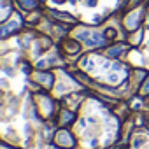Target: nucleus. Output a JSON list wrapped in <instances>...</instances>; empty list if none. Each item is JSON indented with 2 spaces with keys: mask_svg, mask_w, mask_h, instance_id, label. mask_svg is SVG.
<instances>
[{
  "mask_svg": "<svg viewBox=\"0 0 149 149\" xmlns=\"http://www.w3.org/2000/svg\"><path fill=\"white\" fill-rule=\"evenodd\" d=\"M77 37L81 39V40H84L86 42V46H102L104 44V37L98 33V32H90V30H81L79 33H77Z\"/></svg>",
  "mask_w": 149,
  "mask_h": 149,
  "instance_id": "nucleus-1",
  "label": "nucleus"
},
{
  "mask_svg": "<svg viewBox=\"0 0 149 149\" xmlns=\"http://www.w3.org/2000/svg\"><path fill=\"white\" fill-rule=\"evenodd\" d=\"M140 16H142V9H137V11H133L132 14H128V16H126V19H125L126 28H128V30H135V28L139 26Z\"/></svg>",
  "mask_w": 149,
  "mask_h": 149,
  "instance_id": "nucleus-2",
  "label": "nucleus"
},
{
  "mask_svg": "<svg viewBox=\"0 0 149 149\" xmlns=\"http://www.w3.org/2000/svg\"><path fill=\"white\" fill-rule=\"evenodd\" d=\"M58 140H60L63 146H70V144H72V139H70V137H68V133H65V132L58 135Z\"/></svg>",
  "mask_w": 149,
  "mask_h": 149,
  "instance_id": "nucleus-3",
  "label": "nucleus"
},
{
  "mask_svg": "<svg viewBox=\"0 0 149 149\" xmlns=\"http://www.w3.org/2000/svg\"><path fill=\"white\" fill-rule=\"evenodd\" d=\"M121 49H123L121 46H118V47H112V49H109V54H111V56H118V54L121 53Z\"/></svg>",
  "mask_w": 149,
  "mask_h": 149,
  "instance_id": "nucleus-4",
  "label": "nucleus"
},
{
  "mask_svg": "<svg viewBox=\"0 0 149 149\" xmlns=\"http://www.w3.org/2000/svg\"><path fill=\"white\" fill-rule=\"evenodd\" d=\"M118 79H119L118 74H111V76H109V81H111V83H118Z\"/></svg>",
  "mask_w": 149,
  "mask_h": 149,
  "instance_id": "nucleus-5",
  "label": "nucleus"
},
{
  "mask_svg": "<svg viewBox=\"0 0 149 149\" xmlns=\"http://www.w3.org/2000/svg\"><path fill=\"white\" fill-rule=\"evenodd\" d=\"M142 91H144V93H149V79H147V83L144 84V88H142Z\"/></svg>",
  "mask_w": 149,
  "mask_h": 149,
  "instance_id": "nucleus-6",
  "label": "nucleus"
}]
</instances>
